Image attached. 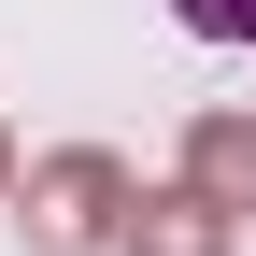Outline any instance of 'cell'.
Returning a JSON list of instances; mask_svg holds the SVG:
<instances>
[{
	"label": "cell",
	"instance_id": "cell-2",
	"mask_svg": "<svg viewBox=\"0 0 256 256\" xmlns=\"http://www.w3.org/2000/svg\"><path fill=\"white\" fill-rule=\"evenodd\" d=\"M185 185L214 214H256V114H200L185 128Z\"/></svg>",
	"mask_w": 256,
	"mask_h": 256
},
{
	"label": "cell",
	"instance_id": "cell-4",
	"mask_svg": "<svg viewBox=\"0 0 256 256\" xmlns=\"http://www.w3.org/2000/svg\"><path fill=\"white\" fill-rule=\"evenodd\" d=\"M185 28H200V43H256V0H171Z\"/></svg>",
	"mask_w": 256,
	"mask_h": 256
},
{
	"label": "cell",
	"instance_id": "cell-3",
	"mask_svg": "<svg viewBox=\"0 0 256 256\" xmlns=\"http://www.w3.org/2000/svg\"><path fill=\"white\" fill-rule=\"evenodd\" d=\"M228 228H242V214H214L200 185H171V200L128 214V256H228Z\"/></svg>",
	"mask_w": 256,
	"mask_h": 256
},
{
	"label": "cell",
	"instance_id": "cell-1",
	"mask_svg": "<svg viewBox=\"0 0 256 256\" xmlns=\"http://www.w3.org/2000/svg\"><path fill=\"white\" fill-rule=\"evenodd\" d=\"M114 228H128V171L100 142H72V156L28 171V242H43V256H100Z\"/></svg>",
	"mask_w": 256,
	"mask_h": 256
},
{
	"label": "cell",
	"instance_id": "cell-5",
	"mask_svg": "<svg viewBox=\"0 0 256 256\" xmlns=\"http://www.w3.org/2000/svg\"><path fill=\"white\" fill-rule=\"evenodd\" d=\"M0 200H14V142H0Z\"/></svg>",
	"mask_w": 256,
	"mask_h": 256
}]
</instances>
